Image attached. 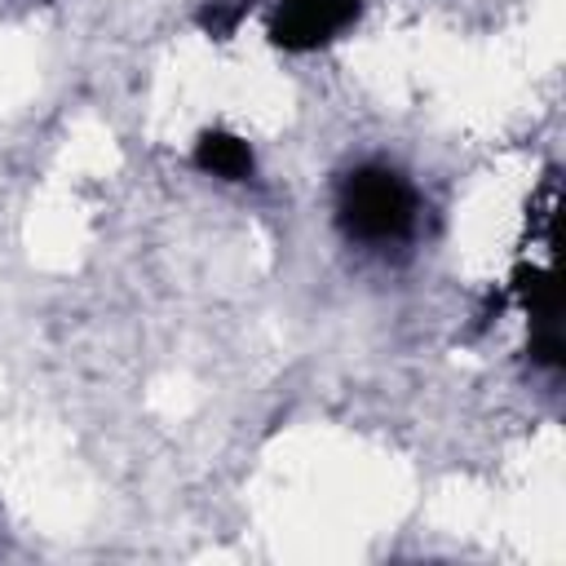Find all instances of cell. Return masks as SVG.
Here are the masks:
<instances>
[{
	"mask_svg": "<svg viewBox=\"0 0 566 566\" xmlns=\"http://www.w3.org/2000/svg\"><path fill=\"white\" fill-rule=\"evenodd\" d=\"M195 164L221 181H248L252 177V146L248 137L239 133H226V128H212L195 142Z\"/></svg>",
	"mask_w": 566,
	"mask_h": 566,
	"instance_id": "2",
	"label": "cell"
},
{
	"mask_svg": "<svg viewBox=\"0 0 566 566\" xmlns=\"http://www.w3.org/2000/svg\"><path fill=\"white\" fill-rule=\"evenodd\" d=\"M340 221L349 239L363 243H398L416 226V195L389 168H358L340 190Z\"/></svg>",
	"mask_w": 566,
	"mask_h": 566,
	"instance_id": "1",
	"label": "cell"
}]
</instances>
